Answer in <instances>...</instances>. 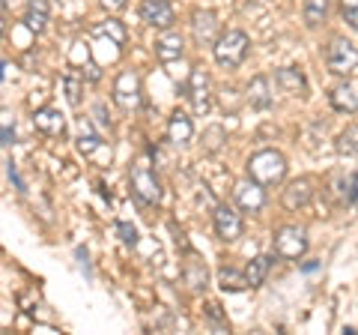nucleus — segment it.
I'll return each mask as SVG.
<instances>
[{
	"mask_svg": "<svg viewBox=\"0 0 358 335\" xmlns=\"http://www.w3.org/2000/svg\"><path fill=\"white\" fill-rule=\"evenodd\" d=\"M326 66L331 75L350 78L352 72H358V48L346 36H331L326 48Z\"/></svg>",
	"mask_w": 358,
	"mask_h": 335,
	"instance_id": "obj_5",
	"label": "nucleus"
},
{
	"mask_svg": "<svg viewBox=\"0 0 358 335\" xmlns=\"http://www.w3.org/2000/svg\"><path fill=\"white\" fill-rule=\"evenodd\" d=\"M310 200H313V177H299V180H289L287 189H284V195H281V204H284V210H289V213L305 210Z\"/></svg>",
	"mask_w": 358,
	"mask_h": 335,
	"instance_id": "obj_10",
	"label": "nucleus"
},
{
	"mask_svg": "<svg viewBox=\"0 0 358 335\" xmlns=\"http://www.w3.org/2000/svg\"><path fill=\"white\" fill-rule=\"evenodd\" d=\"M203 141H206V153H218L224 147V141H227V132H224L221 126H209L203 132Z\"/></svg>",
	"mask_w": 358,
	"mask_h": 335,
	"instance_id": "obj_26",
	"label": "nucleus"
},
{
	"mask_svg": "<svg viewBox=\"0 0 358 335\" xmlns=\"http://www.w3.org/2000/svg\"><path fill=\"white\" fill-rule=\"evenodd\" d=\"M167 138H171L176 147H182V144H188L194 138V123H192V117L185 114V111H173L171 114V120H167Z\"/></svg>",
	"mask_w": 358,
	"mask_h": 335,
	"instance_id": "obj_16",
	"label": "nucleus"
},
{
	"mask_svg": "<svg viewBox=\"0 0 358 335\" xmlns=\"http://www.w3.org/2000/svg\"><path fill=\"white\" fill-rule=\"evenodd\" d=\"M275 84L281 87L284 93H293V96H301L308 90V78L301 75L296 66H281V69H275Z\"/></svg>",
	"mask_w": 358,
	"mask_h": 335,
	"instance_id": "obj_17",
	"label": "nucleus"
},
{
	"mask_svg": "<svg viewBox=\"0 0 358 335\" xmlns=\"http://www.w3.org/2000/svg\"><path fill=\"white\" fill-rule=\"evenodd\" d=\"M248 177L260 186H278L287 177V159L281 150H257L248 159Z\"/></svg>",
	"mask_w": 358,
	"mask_h": 335,
	"instance_id": "obj_2",
	"label": "nucleus"
},
{
	"mask_svg": "<svg viewBox=\"0 0 358 335\" xmlns=\"http://www.w3.org/2000/svg\"><path fill=\"white\" fill-rule=\"evenodd\" d=\"M96 114H99V123H102V126H110V120L105 117V108L102 105H96Z\"/></svg>",
	"mask_w": 358,
	"mask_h": 335,
	"instance_id": "obj_32",
	"label": "nucleus"
},
{
	"mask_svg": "<svg viewBox=\"0 0 358 335\" xmlns=\"http://www.w3.org/2000/svg\"><path fill=\"white\" fill-rule=\"evenodd\" d=\"M248 102L254 108H268V105H272V90H268V78L266 75L251 78V84H248Z\"/></svg>",
	"mask_w": 358,
	"mask_h": 335,
	"instance_id": "obj_19",
	"label": "nucleus"
},
{
	"mask_svg": "<svg viewBox=\"0 0 358 335\" xmlns=\"http://www.w3.org/2000/svg\"><path fill=\"white\" fill-rule=\"evenodd\" d=\"M114 102L122 108V111H138L141 108V78L134 75L131 69H126V72H120L117 75V81H114Z\"/></svg>",
	"mask_w": 358,
	"mask_h": 335,
	"instance_id": "obj_7",
	"label": "nucleus"
},
{
	"mask_svg": "<svg viewBox=\"0 0 358 335\" xmlns=\"http://www.w3.org/2000/svg\"><path fill=\"white\" fill-rule=\"evenodd\" d=\"M334 150L346 159H355L358 156V126H346L338 138H334Z\"/></svg>",
	"mask_w": 358,
	"mask_h": 335,
	"instance_id": "obj_23",
	"label": "nucleus"
},
{
	"mask_svg": "<svg viewBox=\"0 0 358 335\" xmlns=\"http://www.w3.org/2000/svg\"><path fill=\"white\" fill-rule=\"evenodd\" d=\"M192 36L197 46H212L218 39V15L212 9H197L192 15Z\"/></svg>",
	"mask_w": 358,
	"mask_h": 335,
	"instance_id": "obj_12",
	"label": "nucleus"
},
{
	"mask_svg": "<svg viewBox=\"0 0 358 335\" xmlns=\"http://www.w3.org/2000/svg\"><path fill=\"white\" fill-rule=\"evenodd\" d=\"M33 126H36V132H42V135H48V138H63L66 135V117L57 108H39L36 114H33Z\"/></svg>",
	"mask_w": 358,
	"mask_h": 335,
	"instance_id": "obj_13",
	"label": "nucleus"
},
{
	"mask_svg": "<svg viewBox=\"0 0 358 335\" xmlns=\"http://www.w3.org/2000/svg\"><path fill=\"white\" fill-rule=\"evenodd\" d=\"M341 18L358 33V0H341Z\"/></svg>",
	"mask_w": 358,
	"mask_h": 335,
	"instance_id": "obj_28",
	"label": "nucleus"
},
{
	"mask_svg": "<svg viewBox=\"0 0 358 335\" xmlns=\"http://www.w3.org/2000/svg\"><path fill=\"white\" fill-rule=\"evenodd\" d=\"M206 282H209L206 264H203V261H197V258H192V261L185 264V285L192 287V290H203Z\"/></svg>",
	"mask_w": 358,
	"mask_h": 335,
	"instance_id": "obj_24",
	"label": "nucleus"
},
{
	"mask_svg": "<svg viewBox=\"0 0 358 335\" xmlns=\"http://www.w3.org/2000/svg\"><path fill=\"white\" fill-rule=\"evenodd\" d=\"M329 102L341 114H355L358 111V81H343L329 93Z\"/></svg>",
	"mask_w": 358,
	"mask_h": 335,
	"instance_id": "obj_14",
	"label": "nucleus"
},
{
	"mask_svg": "<svg viewBox=\"0 0 358 335\" xmlns=\"http://www.w3.org/2000/svg\"><path fill=\"white\" fill-rule=\"evenodd\" d=\"M185 54V39H182V33H173V30H167L162 39H155V57H159L162 63H173L179 60Z\"/></svg>",
	"mask_w": 358,
	"mask_h": 335,
	"instance_id": "obj_15",
	"label": "nucleus"
},
{
	"mask_svg": "<svg viewBox=\"0 0 358 335\" xmlns=\"http://www.w3.org/2000/svg\"><path fill=\"white\" fill-rule=\"evenodd\" d=\"M308 231L299 228V225H284L275 231L272 237V249H275V258L281 261H299L308 254Z\"/></svg>",
	"mask_w": 358,
	"mask_h": 335,
	"instance_id": "obj_4",
	"label": "nucleus"
},
{
	"mask_svg": "<svg viewBox=\"0 0 358 335\" xmlns=\"http://www.w3.org/2000/svg\"><path fill=\"white\" fill-rule=\"evenodd\" d=\"M13 132H15V117L6 108H0V138H3V144H13Z\"/></svg>",
	"mask_w": 358,
	"mask_h": 335,
	"instance_id": "obj_29",
	"label": "nucleus"
},
{
	"mask_svg": "<svg viewBox=\"0 0 358 335\" xmlns=\"http://www.w3.org/2000/svg\"><path fill=\"white\" fill-rule=\"evenodd\" d=\"M301 18H305L308 27H320L322 21L329 18V0H305V6H301Z\"/></svg>",
	"mask_w": 358,
	"mask_h": 335,
	"instance_id": "obj_20",
	"label": "nucleus"
},
{
	"mask_svg": "<svg viewBox=\"0 0 358 335\" xmlns=\"http://www.w3.org/2000/svg\"><path fill=\"white\" fill-rule=\"evenodd\" d=\"M99 4H102L108 13H120V9H126V6H129V0H99Z\"/></svg>",
	"mask_w": 358,
	"mask_h": 335,
	"instance_id": "obj_31",
	"label": "nucleus"
},
{
	"mask_svg": "<svg viewBox=\"0 0 358 335\" xmlns=\"http://www.w3.org/2000/svg\"><path fill=\"white\" fill-rule=\"evenodd\" d=\"M96 36H108L114 46H126V27H122V21L117 18H105V21H99V25L93 27Z\"/></svg>",
	"mask_w": 358,
	"mask_h": 335,
	"instance_id": "obj_22",
	"label": "nucleus"
},
{
	"mask_svg": "<svg viewBox=\"0 0 358 335\" xmlns=\"http://www.w3.org/2000/svg\"><path fill=\"white\" fill-rule=\"evenodd\" d=\"M188 102H192L194 114L203 117L209 114L212 108V78L203 66H194L192 69V78H188Z\"/></svg>",
	"mask_w": 358,
	"mask_h": 335,
	"instance_id": "obj_6",
	"label": "nucleus"
},
{
	"mask_svg": "<svg viewBox=\"0 0 358 335\" xmlns=\"http://www.w3.org/2000/svg\"><path fill=\"white\" fill-rule=\"evenodd\" d=\"M141 18L155 30H171L176 21L171 0H141Z\"/></svg>",
	"mask_w": 358,
	"mask_h": 335,
	"instance_id": "obj_11",
	"label": "nucleus"
},
{
	"mask_svg": "<svg viewBox=\"0 0 358 335\" xmlns=\"http://www.w3.org/2000/svg\"><path fill=\"white\" fill-rule=\"evenodd\" d=\"M15 4V0H0V6H13Z\"/></svg>",
	"mask_w": 358,
	"mask_h": 335,
	"instance_id": "obj_34",
	"label": "nucleus"
},
{
	"mask_svg": "<svg viewBox=\"0 0 358 335\" xmlns=\"http://www.w3.org/2000/svg\"><path fill=\"white\" fill-rule=\"evenodd\" d=\"M212 228H215V233L224 240V242H233L242 237V216L236 207L230 204H218L215 210H212Z\"/></svg>",
	"mask_w": 358,
	"mask_h": 335,
	"instance_id": "obj_8",
	"label": "nucleus"
},
{
	"mask_svg": "<svg viewBox=\"0 0 358 335\" xmlns=\"http://www.w3.org/2000/svg\"><path fill=\"white\" fill-rule=\"evenodd\" d=\"M24 27L30 33H45V27H48V0H27Z\"/></svg>",
	"mask_w": 358,
	"mask_h": 335,
	"instance_id": "obj_18",
	"label": "nucleus"
},
{
	"mask_svg": "<svg viewBox=\"0 0 358 335\" xmlns=\"http://www.w3.org/2000/svg\"><path fill=\"white\" fill-rule=\"evenodd\" d=\"M233 200H236V207L242 210V213H251L257 216L260 210L266 207V186H260L257 180H242L233 186Z\"/></svg>",
	"mask_w": 358,
	"mask_h": 335,
	"instance_id": "obj_9",
	"label": "nucleus"
},
{
	"mask_svg": "<svg viewBox=\"0 0 358 335\" xmlns=\"http://www.w3.org/2000/svg\"><path fill=\"white\" fill-rule=\"evenodd\" d=\"M117 233H120V240L126 242V245H134V242H138V231H134L131 225H126V221H120V225H117Z\"/></svg>",
	"mask_w": 358,
	"mask_h": 335,
	"instance_id": "obj_30",
	"label": "nucleus"
},
{
	"mask_svg": "<svg viewBox=\"0 0 358 335\" xmlns=\"http://www.w3.org/2000/svg\"><path fill=\"white\" fill-rule=\"evenodd\" d=\"M3 30H6V21H3V15H0V36H3Z\"/></svg>",
	"mask_w": 358,
	"mask_h": 335,
	"instance_id": "obj_33",
	"label": "nucleus"
},
{
	"mask_svg": "<svg viewBox=\"0 0 358 335\" xmlns=\"http://www.w3.org/2000/svg\"><path fill=\"white\" fill-rule=\"evenodd\" d=\"M218 285H221V290H230V294H239V290L248 287V282H245V273L233 270V266H221V270H218Z\"/></svg>",
	"mask_w": 358,
	"mask_h": 335,
	"instance_id": "obj_25",
	"label": "nucleus"
},
{
	"mask_svg": "<svg viewBox=\"0 0 358 335\" xmlns=\"http://www.w3.org/2000/svg\"><path fill=\"white\" fill-rule=\"evenodd\" d=\"M129 180H131V192H134V198H138L141 204H147V207H159L162 204V183H159V177H155V171L150 168L147 156H141V159L131 165Z\"/></svg>",
	"mask_w": 358,
	"mask_h": 335,
	"instance_id": "obj_3",
	"label": "nucleus"
},
{
	"mask_svg": "<svg viewBox=\"0 0 358 335\" xmlns=\"http://www.w3.org/2000/svg\"><path fill=\"white\" fill-rule=\"evenodd\" d=\"M268 266H272V261H268L266 254H260V258L248 261V266H245V282H248V287H260V285L266 282Z\"/></svg>",
	"mask_w": 358,
	"mask_h": 335,
	"instance_id": "obj_21",
	"label": "nucleus"
},
{
	"mask_svg": "<svg viewBox=\"0 0 358 335\" xmlns=\"http://www.w3.org/2000/svg\"><path fill=\"white\" fill-rule=\"evenodd\" d=\"M248 54H251V39L245 30H224L212 42V57H215L221 69H239Z\"/></svg>",
	"mask_w": 358,
	"mask_h": 335,
	"instance_id": "obj_1",
	"label": "nucleus"
},
{
	"mask_svg": "<svg viewBox=\"0 0 358 335\" xmlns=\"http://www.w3.org/2000/svg\"><path fill=\"white\" fill-rule=\"evenodd\" d=\"M63 90H66V99H69L72 108L81 105V81H78L75 75H66L63 78Z\"/></svg>",
	"mask_w": 358,
	"mask_h": 335,
	"instance_id": "obj_27",
	"label": "nucleus"
}]
</instances>
